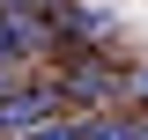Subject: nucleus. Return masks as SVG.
<instances>
[{"label":"nucleus","instance_id":"nucleus-6","mask_svg":"<svg viewBox=\"0 0 148 140\" xmlns=\"http://www.w3.org/2000/svg\"><path fill=\"white\" fill-rule=\"evenodd\" d=\"M119 96H141V103H148V67H133V81L119 88Z\"/></svg>","mask_w":148,"mask_h":140},{"label":"nucleus","instance_id":"nucleus-2","mask_svg":"<svg viewBox=\"0 0 148 140\" xmlns=\"http://www.w3.org/2000/svg\"><path fill=\"white\" fill-rule=\"evenodd\" d=\"M59 103H119V74L104 59H74V74L59 81Z\"/></svg>","mask_w":148,"mask_h":140},{"label":"nucleus","instance_id":"nucleus-3","mask_svg":"<svg viewBox=\"0 0 148 140\" xmlns=\"http://www.w3.org/2000/svg\"><path fill=\"white\" fill-rule=\"evenodd\" d=\"M82 140H148V118H133V111H96V118H82Z\"/></svg>","mask_w":148,"mask_h":140},{"label":"nucleus","instance_id":"nucleus-1","mask_svg":"<svg viewBox=\"0 0 148 140\" xmlns=\"http://www.w3.org/2000/svg\"><path fill=\"white\" fill-rule=\"evenodd\" d=\"M59 81H22V88H8L0 96V133H30V125H45V118H59Z\"/></svg>","mask_w":148,"mask_h":140},{"label":"nucleus","instance_id":"nucleus-5","mask_svg":"<svg viewBox=\"0 0 148 140\" xmlns=\"http://www.w3.org/2000/svg\"><path fill=\"white\" fill-rule=\"evenodd\" d=\"M22 140H82V125H74V118H45V125H30Z\"/></svg>","mask_w":148,"mask_h":140},{"label":"nucleus","instance_id":"nucleus-4","mask_svg":"<svg viewBox=\"0 0 148 140\" xmlns=\"http://www.w3.org/2000/svg\"><path fill=\"white\" fill-rule=\"evenodd\" d=\"M8 88H22V52L0 37V96H8Z\"/></svg>","mask_w":148,"mask_h":140}]
</instances>
